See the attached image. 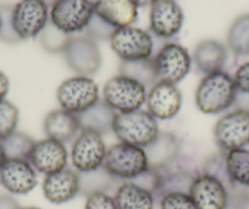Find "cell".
I'll return each instance as SVG.
<instances>
[{"label":"cell","mask_w":249,"mask_h":209,"mask_svg":"<svg viewBox=\"0 0 249 209\" xmlns=\"http://www.w3.org/2000/svg\"><path fill=\"white\" fill-rule=\"evenodd\" d=\"M160 209H197L188 192H169L159 198Z\"/></svg>","instance_id":"cell-33"},{"label":"cell","mask_w":249,"mask_h":209,"mask_svg":"<svg viewBox=\"0 0 249 209\" xmlns=\"http://www.w3.org/2000/svg\"><path fill=\"white\" fill-rule=\"evenodd\" d=\"M93 8L95 15L115 30L132 26L138 19V6L133 0H95Z\"/></svg>","instance_id":"cell-19"},{"label":"cell","mask_w":249,"mask_h":209,"mask_svg":"<svg viewBox=\"0 0 249 209\" xmlns=\"http://www.w3.org/2000/svg\"><path fill=\"white\" fill-rule=\"evenodd\" d=\"M225 163L233 187H249V150L238 148L225 152Z\"/></svg>","instance_id":"cell-25"},{"label":"cell","mask_w":249,"mask_h":209,"mask_svg":"<svg viewBox=\"0 0 249 209\" xmlns=\"http://www.w3.org/2000/svg\"><path fill=\"white\" fill-rule=\"evenodd\" d=\"M0 22H1V19H0Z\"/></svg>","instance_id":"cell-44"},{"label":"cell","mask_w":249,"mask_h":209,"mask_svg":"<svg viewBox=\"0 0 249 209\" xmlns=\"http://www.w3.org/2000/svg\"><path fill=\"white\" fill-rule=\"evenodd\" d=\"M114 181H116V180L112 179L107 174L104 167L94 170V171L83 172V174H80V193H85L88 196L93 192H107V190L110 189Z\"/></svg>","instance_id":"cell-30"},{"label":"cell","mask_w":249,"mask_h":209,"mask_svg":"<svg viewBox=\"0 0 249 209\" xmlns=\"http://www.w3.org/2000/svg\"><path fill=\"white\" fill-rule=\"evenodd\" d=\"M0 184L11 194H27L38 185V175L27 159H6L0 168Z\"/></svg>","instance_id":"cell-16"},{"label":"cell","mask_w":249,"mask_h":209,"mask_svg":"<svg viewBox=\"0 0 249 209\" xmlns=\"http://www.w3.org/2000/svg\"><path fill=\"white\" fill-rule=\"evenodd\" d=\"M227 47L236 57L249 55V14L237 18L230 26Z\"/></svg>","instance_id":"cell-27"},{"label":"cell","mask_w":249,"mask_h":209,"mask_svg":"<svg viewBox=\"0 0 249 209\" xmlns=\"http://www.w3.org/2000/svg\"><path fill=\"white\" fill-rule=\"evenodd\" d=\"M232 192L236 194H238V196L241 197L243 201H246L247 203L249 204V187H244V189H241V187H233Z\"/></svg>","instance_id":"cell-39"},{"label":"cell","mask_w":249,"mask_h":209,"mask_svg":"<svg viewBox=\"0 0 249 209\" xmlns=\"http://www.w3.org/2000/svg\"><path fill=\"white\" fill-rule=\"evenodd\" d=\"M133 1H135L138 8H147V6L154 5L159 0H133Z\"/></svg>","instance_id":"cell-40"},{"label":"cell","mask_w":249,"mask_h":209,"mask_svg":"<svg viewBox=\"0 0 249 209\" xmlns=\"http://www.w3.org/2000/svg\"><path fill=\"white\" fill-rule=\"evenodd\" d=\"M72 36L60 31L52 21H48L39 33V43L45 52L50 54H64Z\"/></svg>","instance_id":"cell-29"},{"label":"cell","mask_w":249,"mask_h":209,"mask_svg":"<svg viewBox=\"0 0 249 209\" xmlns=\"http://www.w3.org/2000/svg\"><path fill=\"white\" fill-rule=\"evenodd\" d=\"M103 167L116 181H132L149 169L144 148L124 142L107 148Z\"/></svg>","instance_id":"cell-3"},{"label":"cell","mask_w":249,"mask_h":209,"mask_svg":"<svg viewBox=\"0 0 249 209\" xmlns=\"http://www.w3.org/2000/svg\"><path fill=\"white\" fill-rule=\"evenodd\" d=\"M147 95L144 86L120 74L109 78L103 88V100L116 113L142 109L147 102Z\"/></svg>","instance_id":"cell-4"},{"label":"cell","mask_w":249,"mask_h":209,"mask_svg":"<svg viewBox=\"0 0 249 209\" xmlns=\"http://www.w3.org/2000/svg\"><path fill=\"white\" fill-rule=\"evenodd\" d=\"M184 14L176 0H159L150 6L149 32L155 38L171 42L181 31Z\"/></svg>","instance_id":"cell-14"},{"label":"cell","mask_w":249,"mask_h":209,"mask_svg":"<svg viewBox=\"0 0 249 209\" xmlns=\"http://www.w3.org/2000/svg\"><path fill=\"white\" fill-rule=\"evenodd\" d=\"M42 189L44 197L50 203H68L80 193V172L71 168H65L47 175L43 180Z\"/></svg>","instance_id":"cell-18"},{"label":"cell","mask_w":249,"mask_h":209,"mask_svg":"<svg viewBox=\"0 0 249 209\" xmlns=\"http://www.w3.org/2000/svg\"><path fill=\"white\" fill-rule=\"evenodd\" d=\"M157 69L158 81L177 85L181 82L192 67L190 52L176 42H167L153 57Z\"/></svg>","instance_id":"cell-10"},{"label":"cell","mask_w":249,"mask_h":209,"mask_svg":"<svg viewBox=\"0 0 249 209\" xmlns=\"http://www.w3.org/2000/svg\"><path fill=\"white\" fill-rule=\"evenodd\" d=\"M5 160H6V155H5V153H4L3 147H1V145H0V168L3 167V164L5 163Z\"/></svg>","instance_id":"cell-41"},{"label":"cell","mask_w":249,"mask_h":209,"mask_svg":"<svg viewBox=\"0 0 249 209\" xmlns=\"http://www.w3.org/2000/svg\"><path fill=\"white\" fill-rule=\"evenodd\" d=\"M85 209H117V206L114 196H110L105 191H98L88 194Z\"/></svg>","instance_id":"cell-35"},{"label":"cell","mask_w":249,"mask_h":209,"mask_svg":"<svg viewBox=\"0 0 249 209\" xmlns=\"http://www.w3.org/2000/svg\"><path fill=\"white\" fill-rule=\"evenodd\" d=\"M188 193L197 209H226L231 198L226 184L202 170L193 179Z\"/></svg>","instance_id":"cell-12"},{"label":"cell","mask_w":249,"mask_h":209,"mask_svg":"<svg viewBox=\"0 0 249 209\" xmlns=\"http://www.w3.org/2000/svg\"><path fill=\"white\" fill-rule=\"evenodd\" d=\"M27 160L36 171L47 176L68 168L69 152L64 143L47 137L35 143Z\"/></svg>","instance_id":"cell-15"},{"label":"cell","mask_w":249,"mask_h":209,"mask_svg":"<svg viewBox=\"0 0 249 209\" xmlns=\"http://www.w3.org/2000/svg\"><path fill=\"white\" fill-rule=\"evenodd\" d=\"M119 74L137 81L147 90L152 88L158 82L157 69L153 57L149 59L135 60V61H121Z\"/></svg>","instance_id":"cell-26"},{"label":"cell","mask_w":249,"mask_h":209,"mask_svg":"<svg viewBox=\"0 0 249 209\" xmlns=\"http://www.w3.org/2000/svg\"><path fill=\"white\" fill-rule=\"evenodd\" d=\"M233 81L238 93L249 95V61L238 66L233 75Z\"/></svg>","instance_id":"cell-36"},{"label":"cell","mask_w":249,"mask_h":209,"mask_svg":"<svg viewBox=\"0 0 249 209\" xmlns=\"http://www.w3.org/2000/svg\"><path fill=\"white\" fill-rule=\"evenodd\" d=\"M117 209H154L155 196L152 191L135 181H122L115 191Z\"/></svg>","instance_id":"cell-23"},{"label":"cell","mask_w":249,"mask_h":209,"mask_svg":"<svg viewBox=\"0 0 249 209\" xmlns=\"http://www.w3.org/2000/svg\"><path fill=\"white\" fill-rule=\"evenodd\" d=\"M43 1H44V3H45V4H47V5H48V6H49V8H52V6H53V5H54V4H55V3H56L57 0H43Z\"/></svg>","instance_id":"cell-42"},{"label":"cell","mask_w":249,"mask_h":209,"mask_svg":"<svg viewBox=\"0 0 249 209\" xmlns=\"http://www.w3.org/2000/svg\"><path fill=\"white\" fill-rule=\"evenodd\" d=\"M214 139L222 152L249 145V109L237 108L222 115L214 126Z\"/></svg>","instance_id":"cell-6"},{"label":"cell","mask_w":249,"mask_h":209,"mask_svg":"<svg viewBox=\"0 0 249 209\" xmlns=\"http://www.w3.org/2000/svg\"><path fill=\"white\" fill-rule=\"evenodd\" d=\"M115 28L107 25V22L98 18L94 13H93L92 19H90L89 23H88L87 28L85 30V33L93 38L94 40H110L111 36L114 35Z\"/></svg>","instance_id":"cell-34"},{"label":"cell","mask_w":249,"mask_h":209,"mask_svg":"<svg viewBox=\"0 0 249 209\" xmlns=\"http://www.w3.org/2000/svg\"><path fill=\"white\" fill-rule=\"evenodd\" d=\"M0 209H21V207L14 197L3 194L0 196Z\"/></svg>","instance_id":"cell-37"},{"label":"cell","mask_w":249,"mask_h":209,"mask_svg":"<svg viewBox=\"0 0 249 209\" xmlns=\"http://www.w3.org/2000/svg\"><path fill=\"white\" fill-rule=\"evenodd\" d=\"M145 105L157 120L174 119L182 107L181 91L176 85L158 81L148 91Z\"/></svg>","instance_id":"cell-17"},{"label":"cell","mask_w":249,"mask_h":209,"mask_svg":"<svg viewBox=\"0 0 249 209\" xmlns=\"http://www.w3.org/2000/svg\"><path fill=\"white\" fill-rule=\"evenodd\" d=\"M43 129L48 138L65 145L78 136L81 125L77 115L60 108L48 113L43 121Z\"/></svg>","instance_id":"cell-20"},{"label":"cell","mask_w":249,"mask_h":209,"mask_svg":"<svg viewBox=\"0 0 249 209\" xmlns=\"http://www.w3.org/2000/svg\"><path fill=\"white\" fill-rule=\"evenodd\" d=\"M56 100L61 109L78 115L99 100V88L92 77L73 76L57 87Z\"/></svg>","instance_id":"cell-5"},{"label":"cell","mask_w":249,"mask_h":209,"mask_svg":"<svg viewBox=\"0 0 249 209\" xmlns=\"http://www.w3.org/2000/svg\"><path fill=\"white\" fill-rule=\"evenodd\" d=\"M36 141L25 132L15 131L3 139L0 145L3 147L6 159H28Z\"/></svg>","instance_id":"cell-28"},{"label":"cell","mask_w":249,"mask_h":209,"mask_svg":"<svg viewBox=\"0 0 249 209\" xmlns=\"http://www.w3.org/2000/svg\"><path fill=\"white\" fill-rule=\"evenodd\" d=\"M149 169L159 171L165 169L179 157V142L170 132H159L157 138L144 147Z\"/></svg>","instance_id":"cell-22"},{"label":"cell","mask_w":249,"mask_h":209,"mask_svg":"<svg viewBox=\"0 0 249 209\" xmlns=\"http://www.w3.org/2000/svg\"><path fill=\"white\" fill-rule=\"evenodd\" d=\"M9 87H10V82H9L8 76L0 71V103L5 100L9 93Z\"/></svg>","instance_id":"cell-38"},{"label":"cell","mask_w":249,"mask_h":209,"mask_svg":"<svg viewBox=\"0 0 249 209\" xmlns=\"http://www.w3.org/2000/svg\"><path fill=\"white\" fill-rule=\"evenodd\" d=\"M110 45L121 61H135L154 57L153 36L149 31L133 26L115 31L110 38Z\"/></svg>","instance_id":"cell-7"},{"label":"cell","mask_w":249,"mask_h":209,"mask_svg":"<svg viewBox=\"0 0 249 209\" xmlns=\"http://www.w3.org/2000/svg\"><path fill=\"white\" fill-rule=\"evenodd\" d=\"M13 5H0V40L8 44H16L22 42L16 33L13 21Z\"/></svg>","instance_id":"cell-32"},{"label":"cell","mask_w":249,"mask_h":209,"mask_svg":"<svg viewBox=\"0 0 249 209\" xmlns=\"http://www.w3.org/2000/svg\"><path fill=\"white\" fill-rule=\"evenodd\" d=\"M107 152L103 134L90 130H81L71 148L73 169L80 174L100 169L104 165Z\"/></svg>","instance_id":"cell-8"},{"label":"cell","mask_w":249,"mask_h":209,"mask_svg":"<svg viewBox=\"0 0 249 209\" xmlns=\"http://www.w3.org/2000/svg\"><path fill=\"white\" fill-rule=\"evenodd\" d=\"M227 48L216 39H204L195 48L192 62L198 73L209 74L222 71L227 61Z\"/></svg>","instance_id":"cell-21"},{"label":"cell","mask_w":249,"mask_h":209,"mask_svg":"<svg viewBox=\"0 0 249 209\" xmlns=\"http://www.w3.org/2000/svg\"><path fill=\"white\" fill-rule=\"evenodd\" d=\"M21 209H42V208H38V207H25V208H21Z\"/></svg>","instance_id":"cell-43"},{"label":"cell","mask_w":249,"mask_h":209,"mask_svg":"<svg viewBox=\"0 0 249 209\" xmlns=\"http://www.w3.org/2000/svg\"><path fill=\"white\" fill-rule=\"evenodd\" d=\"M112 132L120 142L147 147L159 134L158 120L148 110L130 113H116L112 124Z\"/></svg>","instance_id":"cell-2"},{"label":"cell","mask_w":249,"mask_h":209,"mask_svg":"<svg viewBox=\"0 0 249 209\" xmlns=\"http://www.w3.org/2000/svg\"><path fill=\"white\" fill-rule=\"evenodd\" d=\"M93 13L92 0H57L50 8L49 20L60 31L73 36L85 32Z\"/></svg>","instance_id":"cell-9"},{"label":"cell","mask_w":249,"mask_h":209,"mask_svg":"<svg viewBox=\"0 0 249 209\" xmlns=\"http://www.w3.org/2000/svg\"><path fill=\"white\" fill-rule=\"evenodd\" d=\"M68 66L80 76H93L102 66V53L97 40L86 33L73 35L64 52Z\"/></svg>","instance_id":"cell-11"},{"label":"cell","mask_w":249,"mask_h":209,"mask_svg":"<svg viewBox=\"0 0 249 209\" xmlns=\"http://www.w3.org/2000/svg\"><path fill=\"white\" fill-rule=\"evenodd\" d=\"M13 21L21 40L33 39L49 21V6L43 0H20L14 5Z\"/></svg>","instance_id":"cell-13"},{"label":"cell","mask_w":249,"mask_h":209,"mask_svg":"<svg viewBox=\"0 0 249 209\" xmlns=\"http://www.w3.org/2000/svg\"><path fill=\"white\" fill-rule=\"evenodd\" d=\"M237 95L238 91L233 77L222 70L202 78L196 90V107L203 114H220L236 104Z\"/></svg>","instance_id":"cell-1"},{"label":"cell","mask_w":249,"mask_h":209,"mask_svg":"<svg viewBox=\"0 0 249 209\" xmlns=\"http://www.w3.org/2000/svg\"><path fill=\"white\" fill-rule=\"evenodd\" d=\"M115 115H116V112L110 108L104 100L99 99L94 105L78 114L77 117L81 130H90V131L104 134L112 131Z\"/></svg>","instance_id":"cell-24"},{"label":"cell","mask_w":249,"mask_h":209,"mask_svg":"<svg viewBox=\"0 0 249 209\" xmlns=\"http://www.w3.org/2000/svg\"><path fill=\"white\" fill-rule=\"evenodd\" d=\"M18 124V109L8 100L0 103V142L16 131Z\"/></svg>","instance_id":"cell-31"}]
</instances>
